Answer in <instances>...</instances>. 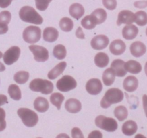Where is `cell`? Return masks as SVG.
<instances>
[{
    "mask_svg": "<svg viewBox=\"0 0 147 138\" xmlns=\"http://www.w3.org/2000/svg\"><path fill=\"white\" fill-rule=\"evenodd\" d=\"M124 94L123 92L118 88H111L106 92L105 95L100 101L102 108L107 109L113 104H117L123 100Z\"/></svg>",
    "mask_w": 147,
    "mask_h": 138,
    "instance_id": "1",
    "label": "cell"
},
{
    "mask_svg": "<svg viewBox=\"0 0 147 138\" xmlns=\"http://www.w3.org/2000/svg\"><path fill=\"white\" fill-rule=\"evenodd\" d=\"M20 18L24 22L30 23L33 24H42L43 19L37 13V11L33 7L30 6H24L22 7L19 12Z\"/></svg>",
    "mask_w": 147,
    "mask_h": 138,
    "instance_id": "2",
    "label": "cell"
},
{
    "mask_svg": "<svg viewBox=\"0 0 147 138\" xmlns=\"http://www.w3.org/2000/svg\"><path fill=\"white\" fill-rule=\"evenodd\" d=\"M30 89L35 92H40L43 94H50L53 92L54 86L52 82L49 80L37 78L32 80L30 84Z\"/></svg>",
    "mask_w": 147,
    "mask_h": 138,
    "instance_id": "3",
    "label": "cell"
},
{
    "mask_svg": "<svg viewBox=\"0 0 147 138\" xmlns=\"http://www.w3.org/2000/svg\"><path fill=\"white\" fill-rule=\"evenodd\" d=\"M17 115L23 124L28 127H34L38 123L39 117L37 113L28 108H20L17 110Z\"/></svg>",
    "mask_w": 147,
    "mask_h": 138,
    "instance_id": "4",
    "label": "cell"
},
{
    "mask_svg": "<svg viewBox=\"0 0 147 138\" xmlns=\"http://www.w3.org/2000/svg\"><path fill=\"white\" fill-rule=\"evenodd\" d=\"M95 124L98 127L109 133L115 132L118 128V123L114 119L104 115L98 116L95 120Z\"/></svg>",
    "mask_w": 147,
    "mask_h": 138,
    "instance_id": "5",
    "label": "cell"
},
{
    "mask_svg": "<svg viewBox=\"0 0 147 138\" xmlns=\"http://www.w3.org/2000/svg\"><path fill=\"white\" fill-rule=\"evenodd\" d=\"M41 36V29L37 26H29L26 27L22 34L23 40L24 42L32 44L40 41Z\"/></svg>",
    "mask_w": 147,
    "mask_h": 138,
    "instance_id": "6",
    "label": "cell"
},
{
    "mask_svg": "<svg viewBox=\"0 0 147 138\" xmlns=\"http://www.w3.org/2000/svg\"><path fill=\"white\" fill-rule=\"evenodd\" d=\"M56 87L60 92H67L77 87V82L71 76L65 75L57 82Z\"/></svg>",
    "mask_w": 147,
    "mask_h": 138,
    "instance_id": "7",
    "label": "cell"
},
{
    "mask_svg": "<svg viewBox=\"0 0 147 138\" xmlns=\"http://www.w3.org/2000/svg\"><path fill=\"white\" fill-rule=\"evenodd\" d=\"M29 49L34 55V59L35 61L39 62H44L49 59L48 50L45 47L32 44L29 46Z\"/></svg>",
    "mask_w": 147,
    "mask_h": 138,
    "instance_id": "8",
    "label": "cell"
},
{
    "mask_svg": "<svg viewBox=\"0 0 147 138\" xmlns=\"http://www.w3.org/2000/svg\"><path fill=\"white\" fill-rule=\"evenodd\" d=\"M21 50L17 46H13L4 52L3 54V60L7 65H11L18 60L20 56Z\"/></svg>",
    "mask_w": 147,
    "mask_h": 138,
    "instance_id": "9",
    "label": "cell"
},
{
    "mask_svg": "<svg viewBox=\"0 0 147 138\" xmlns=\"http://www.w3.org/2000/svg\"><path fill=\"white\" fill-rule=\"evenodd\" d=\"M86 91L92 95H97L101 92L103 90L102 82L99 79L93 78L87 82L86 85Z\"/></svg>",
    "mask_w": 147,
    "mask_h": 138,
    "instance_id": "10",
    "label": "cell"
},
{
    "mask_svg": "<svg viewBox=\"0 0 147 138\" xmlns=\"http://www.w3.org/2000/svg\"><path fill=\"white\" fill-rule=\"evenodd\" d=\"M135 21V14L129 10H123L120 11L118 15V19L116 24L118 26L121 25L122 24H132Z\"/></svg>",
    "mask_w": 147,
    "mask_h": 138,
    "instance_id": "11",
    "label": "cell"
},
{
    "mask_svg": "<svg viewBox=\"0 0 147 138\" xmlns=\"http://www.w3.org/2000/svg\"><path fill=\"white\" fill-rule=\"evenodd\" d=\"M109 44V39L107 36L100 34L92 39L90 44L93 49L96 50H101L107 47Z\"/></svg>",
    "mask_w": 147,
    "mask_h": 138,
    "instance_id": "12",
    "label": "cell"
},
{
    "mask_svg": "<svg viewBox=\"0 0 147 138\" xmlns=\"http://www.w3.org/2000/svg\"><path fill=\"white\" fill-rule=\"evenodd\" d=\"M110 52L114 55H121L126 51V45L121 40H115L111 43Z\"/></svg>",
    "mask_w": 147,
    "mask_h": 138,
    "instance_id": "13",
    "label": "cell"
},
{
    "mask_svg": "<svg viewBox=\"0 0 147 138\" xmlns=\"http://www.w3.org/2000/svg\"><path fill=\"white\" fill-rule=\"evenodd\" d=\"M130 52L134 57H140L146 53V45L140 41L134 42L130 46Z\"/></svg>",
    "mask_w": 147,
    "mask_h": 138,
    "instance_id": "14",
    "label": "cell"
},
{
    "mask_svg": "<svg viewBox=\"0 0 147 138\" xmlns=\"http://www.w3.org/2000/svg\"><path fill=\"white\" fill-rule=\"evenodd\" d=\"M124 64V61L122 60H119V59H116L112 62L111 64V68L113 70L116 76L123 77L126 75L127 72L125 70Z\"/></svg>",
    "mask_w": 147,
    "mask_h": 138,
    "instance_id": "15",
    "label": "cell"
},
{
    "mask_svg": "<svg viewBox=\"0 0 147 138\" xmlns=\"http://www.w3.org/2000/svg\"><path fill=\"white\" fill-rule=\"evenodd\" d=\"M123 89L128 92H133L136 91L139 86L138 79L134 76H128L123 83Z\"/></svg>",
    "mask_w": 147,
    "mask_h": 138,
    "instance_id": "16",
    "label": "cell"
},
{
    "mask_svg": "<svg viewBox=\"0 0 147 138\" xmlns=\"http://www.w3.org/2000/svg\"><path fill=\"white\" fill-rule=\"evenodd\" d=\"M65 107L66 110L70 113H78L81 110L82 105L80 102L77 99H68L65 102Z\"/></svg>",
    "mask_w": 147,
    "mask_h": 138,
    "instance_id": "17",
    "label": "cell"
},
{
    "mask_svg": "<svg viewBox=\"0 0 147 138\" xmlns=\"http://www.w3.org/2000/svg\"><path fill=\"white\" fill-rule=\"evenodd\" d=\"M139 34V29L134 24H129L123 27L122 35L123 38L127 40H134Z\"/></svg>",
    "mask_w": 147,
    "mask_h": 138,
    "instance_id": "18",
    "label": "cell"
},
{
    "mask_svg": "<svg viewBox=\"0 0 147 138\" xmlns=\"http://www.w3.org/2000/svg\"><path fill=\"white\" fill-rule=\"evenodd\" d=\"M43 39L45 42H54L57 40L59 37V32L57 29L54 27H46L43 30Z\"/></svg>",
    "mask_w": 147,
    "mask_h": 138,
    "instance_id": "19",
    "label": "cell"
},
{
    "mask_svg": "<svg viewBox=\"0 0 147 138\" xmlns=\"http://www.w3.org/2000/svg\"><path fill=\"white\" fill-rule=\"evenodd\" d=\"M69 13L70 16L76 19H79L81 18L85 13V9L83 6L78 3L73 4L69 9Z\"/></svg>",
    "mask_w": 147,
    "mask_h": 138,
    "instance_id": "20",
    "label": "cell"
},
{
    "mask_svg": "<svg viewBox=\"0 0 147 138\" xmlns=\"http://www.w3.org/2000/svg\"><path fill=\"white\" fill-rule=\"evenodd\" d=\"M124 68L126 72L134 74H139L142 70V64L139 62L135 61V60H129L125 62Z\"/></svg>",
    "mask_w": 147,
    "mask_h": 138,
    "instance_id": "21",
    "label": "cell"
},
{
    "mask_svg": "<svg viewBox=\"0 0 147 138\" xmlns=\"http://www.w3.org/2000/svg\"><path fill=\"white\" fill-rule=\"evenodd\" d=\"M137 125L133 120H128L123 123L122 126V132L125 135L131 136L137 131Z\"/></svg>",
    "mask_w": 147,
    "mask_h": 138,
    "instance_id": "22",
    "label": "cell"
},
{
    "mask_svg": "<svg viewBox=\"0 0 147 138\" xmlns=\"http://www.w3.org/2000/svg\"><path fill=\"white\" fill-rule=\"evenodd\" d=\"M67 63L65 62H62L58 63L53 69H52L47 74V77L50 80H55L57 78L58 76H60L62 73L64 72L65 69L66 68Z\"/></svg>",
    "mask_w": 147,
    "mask_h": 138,
    "instance_id": "23",
    "label": "cell"
},
{
    "mask_svg": "<svg viewBox=\"0 0 147 138\" xmlns=\"http://www.w3.org/2000/svg\"><path fill=\"white\" fill-rule=\"evenodd\" d=\"M34 107L39 113H45L49 109V102L47 99L39 97L34 100Z\"/></svg>",
    "mask_w": 147,
    "mask_h": 138,
    "instance_id": "24",
    "label": "cell"
},
{
    "mask_svg": "<svg viewBox=\"0 0 147 138\" xmlns=\"http://www.w3.org/2000/svg\"><path fill=\"white\" fill-rule=\"evenodd\" d=\"M94 62L97 67L103 68V67H106L109 64V57L106 53L98 52L95 56Z\"/></svg>",
    "mask_w": 147,
    "mask_h": 138,
    "instance_id": "25",
    "label": "cell"
},
{
    "mask_svg": "<svg viewBox=\"0 0 147 138\" xmlns=\"http://www.w3.org/2000/svg\"><path fill=\"white\" fill-rule=\"evenodd\" d=\"M116 78V74L111 68H108L103 72L102 79L105 85L111 86L113 84Z\"/></svg>",
    "mask_w": 147,
    "mask_h": 138,
    "instance_id": "26",
    "label": "cell"
},
{
    "mask_svg": "<svg viewBox=\"0 0 147 138\" xmlns=\"http://www.w3.org/2000/svg\"><path fill=\"white\" fill-rule=\"evenodd\" d=\"M93 18L95 19L97 24H100L104 22L107 19V13L103 9L98 8L96 9L91 14Z\"/></svg>",
    "mask_w": 147,
    "mask_h": 138,
    "instance_id": "27",
    "label": "cell"
},
{
    "mask_svg": "<svg viewBox=\"0 0 147 138\" xmlns=\"http://www.w3.org/2000/svg\"><path fill=\"white\" fill-rule=\"evenodd\" d=\"M59 25H60V28L61 29V30H63V31H65V32L70 31L74 27L73 20L68 17L62 18L60 19V23H59Z\"/></svg>",
    "mask_w": 147,
    "mask_h": 138,
    "instance_id": "28",
    "label": "cell"
},
{
    "mask_svg": "<svg viewBox=\"0 0 147 138\" xmlns=\"http://www.w3.org/2000/svg\"><path fill=\"white\" fill-rule=\"evenodd\" d=\"M81 25L83 28L86 29H93L96 27V26L97 25L96 24V21L95 20V19L93 18V16L90 14V15H87L84 17V18L82 19L81 21Z\"/></svg>",
    "mask_w": 147,
    "mask_h": 138,
    "instance_id": "29",
    "label": "cell"
},
{
    "mask_svg": "<svg viewBox=\"0 0 147 138\" xmlns=\"http://www.w3.org/2000/svg\"><path fill=\"white\" fill-rule=\"evenodd\" d=\"M53 55L57 60H62L65 58L67 55L66 48L63 44H57L53 49Z\"/></svg>",
    "mask_w": 147,
    "mask_h": 138,
    "instance_id": "30",
    "label": "cell"
},
{
    "mask_svg": "<svg viewBox=\"0 0 147 138\" xmlns=\"http://www.w3.org/2000/svg\"><path fill=\"white\" fill-rule=\"evenodd\" d=\"M65 100V97L61 94V93L55 92L53 93L50 96V102L54 106H55L57 108V110H60L61 108L62 103Z\"/></svg>",
    "mask_w": 147,
    "mask_h": 138,
    "instance_id": "31",
    "label": "cell"
},
{
    "mask_svg": "<svg viewBox=\"0 0 147 138\" xmlns=\"http://www.w3.org/2000/svg\"><path fill=\"white\" fill-rule=\"evenodd\" d=\"M8 93L10 97L16 101H19L22 98V93L20 87L16 84H11L8 88Z\"/></svg>",
    "mask_w": 147,
    "mask_h": 138,
    "instance_id": "32",
    "label": "cell"
},
{
    "mask_svg": "<svg viewBox=\"0 0 147 138\" xmlns=\"http://www.w3.org/2000/svg\"><path fill=\"white\" fill-rule=\"evenodd\" d=\"M30 78V74L28 72L20 71L17 72L14 76V80L16 83L19 84H24L28 81Z\"/></svg>",
    "mask_w": 147,
    "mask_h": 138,
    "instance_id": "33",
    "label": "cell"
},
{
    "mask_svg": "<svg viewBox=\"0 0 147 138\" xmlns=\"http://www.w3.org/2000/svg\"><path fill=\"white\" fill-rule=\"evenodd\" d=\"M114 115L119 121L122 122L128 117V110L126 107L123 105L118 106L114 110Z\"/></svg>",
    "mask_w": 147,
    "mask_h": 138,
    "instance_id": "34",
    "label": "cell"
},
{
    "mask_svg": "<svg viewBox=\"0 0 147 138\" xmlns=\"http://www.w3.org/2000/svg\"><path fill=\"white\" fill-rule=\"evenodd\" d=\"M137 25L144 27L147 24V14L144 11H139L135 14V21Z\"/></svg>",
    "mask_w": 147,
    "mask_h": 138,
    "instance_id": "35",
    "label": "cell"
},
{
    "mask_svg": "<svg viewBox=\"0 0 147 138\" xmlns=\"http://www.w3.org/2000/svg\"><path fill=\"white\" fill-rule=\"evenodd\" d=\"M51 1L52 0H35L36 7L40 11H45L47 9Z\"/></svg>",
    "mask_w": 147,
    "mask_h": 138,
    "instance_id": "36",
    "label": "cell"
},
{
    "mask_svg": "<svg viewBox=\"0 0 147 138\" xmlns=\"http://www.w3.org/2000/svg\"><path fill=\"white\" fill-rule=\"evenodd\" d=\"M11 19V14L9 11H3L0 12V23L8 24Z\"/></svg>",
    "mask_w": 147,
    "mask_h": 138,
    "instance_id": "37",
    "label": "cell"
},
{
    "mask_svg": "<svg viewBox=\"0 0 147 138\" xmlns=\"http://www.w3.org/2000/svg\"><path fill=\"white\" fill-rule=\"evenodd\" d=\"M5 111H4V109L0 107V132L5 130L6 126H7V123H6L5 121Z\"/></svg>",
    "mask_w": 147,
    "mask_h": 138,
    "instance_id": "38",
    "label": "cell"
},
{
    "mask_svg": "<svg viewBox=\"0 0 147 138\" xmlns=\"http://www.w3.org/2000/svg\"><path fill=\"white\" fill-rule=\"evenodd\" d=\"M103 4L107 9L114 10L117 7L116 0H103Z\"/></svg>",
    "mask_w": 147,
    "mask_h": 138,
    "instance_id": "39",
    "label": "cell"
},
{
    "mask_svg": "<svg viewBox=\"0 0 147 138\" xmlns=\"http://www.w3.org/2000/svg\"><path fill=\"white\" fill-rule=\"evenodd\" d=\"M71 135L73 138H84L83 133L78 127H73L72 129Z\"/></svg>",
    "mask_w": 147,
    "mask_h": 138,
    "instance_id": "40",
    "label": "cell"
},
{
    "mask_svg": "<svg viewBox=\"0 0 147 138\" xmlns=\"http://www.w3.org/2000/svg\"><path fill=\"white\" fill-rule=\"evenodd\" d=\"M88 138H103V134L99 130H94L88 135Z\"/></svg>",
    "mask_w": 147,
    "mask_h": 138,
    "instance_id": "41",
    "label": "cell"
},
{
    "mask_svg": "<svg viewBox=\"0 0 147 138\" xmlns=\"http://www.w3.org/2000/svg\"><path fill=\"white\" fill-rule=\"evenodd\" d=\"M135 7L139 9H143L147 7V1H135L134 4Z\"/></svg>",
    "mask_w": 147,
    "mask_h": 138,
    "instance_id": "42",
    "label": "cell"
},
{
    "mask_svg": "<svg viewBox=\"0 0 147 138\" xmlns=\"http://www.w3.org/2000/svg\"><path fill=\"white\" fill-rule=\"evenodd\" d=\"M9 27L8 24H1L0 23V34H4L8 31Z\"/></svg>",
    "mask_w": 147,
    "mask_h": 138,
    "instance_id": "43",
    "label": "cell"
},
{
    "mask_svg": "<svg viewBox=\"0 0 147 138\" xmlns=\"http://www.w3.org/2000/svg\"><path fill=\"white\" fill-rule=\"evenodd\" d=\"M11 0H0V7L7 8L11 4Z\"/></svg>",
    "mask_w": 147,
    "mask_h": 138,
    "instance_id": "44",
    "label": "cell"
},
{
    "mask_svg": "<svg viewBox=\"0 0 147 138\" xmlns=\"http://www.w3.org/2000/svg\"><path fill=\"white\" fill-rule=\"evenodd\" d=\"M76 34V37H77L78 38L82 39V40H83V39H85V34L84 33H83V30H82L81 27H78V28Z\"/></svg>",
    "mask_w": 147,
    "mask_h": 138,
    "instance_id": "45",
    "label": "cell"
},
{
    "mask_svg": "<svg viewBox=\"0 0 147 138\" xmlns=\"http://www.w3.org/2000/svg\"><path fill=\"white\" fill-rule=\"evenodd\" d=\"M143 107L144 110L145 115H146L147 117V95L146 94H144L143 96Z\"/></svg>",
    "mask_w": 147,
    "mask_h": 138,
    "instance_id": "46",
    "label": "cell"
},
{
    "mask_svg": "<svg viewBox=\"0 0 147 138\" xmlns=\"http://www.w3.org/2000/svg\"><path fill=\"white\" fill-rule=\"evenodd\" d=\"M7 102H8V100H7V96L4 94H0V106L4 105Z\"/></svg>",
    "mask_w": 147,
    "mask_h": 138,
    "instance_id": "47",
    "label": "cell"
},
{
    "mask_svg": "<svg viewBox=\"0 0 147 138\" xmlns=\"http://www.w3.org/2000/svg\"><path fill=\"white\" fill-rule=\"evenodd\" d=\"M56 138H70V137L65 133H61V134H59Z\"/></svg>",
    "mask_w": 147,
    "mask_h": 138,
    "instance_id": "48",
    "label": "cell"
},
{
    "mask_svg": "<svg viewBox=\"0 0 147 138\" xmlns=\"http://www.w3.org/2000/svg\"><path fill=\"white\" fill-rule=\"evenodd\" d=\"M5 70H6L5 66H4V64H3L2 63L0 62V72H4Z\"/></svg>",
    "mask_w": 147,
    "mask_h": 138,
    "instance_id": "49",
    "label": "cell"
},
{
    "mask_svg": "<svg viewBox=\"0 0 147 138\" xmlns=\"http://www.w3.org/2000/svg\"><path fill=\"white\" fill-rule=\"evenodd\" d=\"M135 138H146V137H145L144 135H143L138 134V135H136V136H135Z\"/></svg>",
    "mask_w": 147,
    "mask_h": 138,
    "instance_id": "50",
    "label": "cell"
},
{
    "mask_svg": "<svg viewBox=\"0 0 147 138\" xmlns=\"http://www.w3.org/2000/svg\"><path fill=\"white\" fill-rule=\"evenodd\" d=\"M144 72H145V74H146V75L147 76V62H146V64H145V66H144Z\"/></svg>",
    "mask_w": 147,
    "mask_h": 138,
    "instance_id": "51",
    "label": "cell"
},
{
    "mask_svg": "<svg viewBox=\"0 0 147 138\" xmlns=\"http://www.w3.org/2000/svg\"><path fill=\"white\" fill-rule=\"evenodd\" d=\"M2 57H3V54H2V52L0 51V59H1Z\"/></svg>",
    "mask_w": 147,
    "mask_h": 138,
    "instance_id": "52",
    "label": "cell"
},
{
    "mask_svg": "<svg viewBox=\"0 0 147 138\" xmlns=\"http://www.w3.org/2000/svg\"><path fill=\"white\" fill-rule=\"evenodd\" d=\"M146 36H147V28H146Z\"/></svg>",
    "mask_w": 147,
    "mask_h": 138,
    "instance_id": "53",
    "label": "cell"
},
{
    "mask_svg": "<svg viewBox=\"0 0 147 138\" xmlns=\"http://www.w3.org/2000/svg\"><path fill=\"white\" fill-rule=\"evenodd\" d=\"M37 138H42V137H37Z\"/></svg>",
    "mask_w": 147,
    "mask_h": 138,
    "instance_id": "54",
    "label": "cell"
},
{
    "mask_svg": "<svg viewBox=\"0 0 147 138\" xmlns=\"http://www.w3.org/2000/svg\"><path fill=\"white\" fill-rule=\"evenodd\" d=\"M11 1H12V0H11Z\"/></svg>",
    "mask_w": 147,
    "mask_h": 138,
    "instance_id": "55",
    "label": "cell"
}]
</instances>
